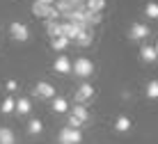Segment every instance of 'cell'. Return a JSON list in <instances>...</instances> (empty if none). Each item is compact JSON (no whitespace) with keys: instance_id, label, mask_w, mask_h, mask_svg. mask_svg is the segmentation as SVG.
Instances as JSON below:
<instances>
[{"instance_id":"obj_27","label":"cell","mask_w":158,"mask_h":144,"mask_svg":"<svg viewBox=\"0 0 158 144\" xmlns=\"http://www.w3.org/2000/svg\"><path fill=\"white\" fill-rule=\"evenodd\" d=\"M7 89H9V92L16 89V80H9V82H7Z\"/></svg>"},{"instance_id":"obj_15","label":"cell","mask_w":158,"mask_h":144,"mask_svg":"<svg viewBox=\"0 0 158 144\" xmlns=\"http://www.w3.org/2000/svg\"><path fill=\"white\" fill-rule=\"evenodd\" d=\"M55 9H57L62 16H67V14L73 9V5H71V0H55Z\"/></svg>"},{"instance_id":"obj_10","label":"cell","mask_w":158,"mask_h":144,"mask_svg":"<svg viewBox=\"0 0 158 144\" xmlns=\"http://www.w3.org/2000/svg\"><path fill=\"white\" fill-rule=\"evenodd\" d=\"M140 57H142L147 64L156 62V60H158V55H156V48H154V46H142V48H140Z\"/></svg>"},{"instance_id":"obj_19","label":"cell","mask_w":158,"mask_h":144,"mask_svg":"<svg viewBox=\"0 0 158 144\" xmlns=\"http://www.w3.org/2000/svg\"><path fill=\"white\" fill-rule=\"evenodd\" d=\"M53 110H55V112H67L69 105H67V101H64L62 96H55L53 98Z\"/></svg>"},{"instance_id":"obj_8","label":"cell","mask_w":158,"mask_h":144,"mask_svg":"<svg viewBox=\"0 0 158 144\" xmlns=\"http://www.w3.org/2000/svg\"><path fill=\"white\" fill-rule=\"evenodd\" d=\"M9 32H12V37H14V39H19V41H25L30 37L28 27H25L23 23H12V25H9Z\"/></svg>"},{"instance_id":"obj_13","label":"cell","mask_w":158,"mask_h":144,"mask_svg":"<svg viewBox=\"0 0 158 144\" xmlns=\"http://www.w3.org/2000/svg\"><path fill=\"white\" fill-rule=\"evenodd\" d=\"M83 21H85V25H99L101 23V14H94V12H89V9H85Z\"/></svg>"},{"instance_id":"obj_4","label":"cell","mask_w":158,"mask_h":144,"mask_svg":"<svg viewBox=\"0 0 158 144\" xmlns=\"http://www.w3.org/2000/svg\"><path fill=\"white\" fill-rule=\"evenodd\" d=\"M80 140H83L80 130H73L69 126L60 130V144H80Z\"/></svg>"},{"instance_id":"obj_18","label":"cell","mask_w":158,"mask_h":144,"mask_svg":"<svg viewBox=\"0 0 158 144\" xmlns=\"http://www.w3.org/2000/svg\"><path fill=\"white\" fill-rule=\"evenodd\" d=\"M14 110H16L19 114H28L30 110H32V108H30V101H28V98H19V101H16V108H14Z\"/></svg>"},{"instance_id":"obj_28","label":"cell","mask_w":158,"mask_h":144,"mask_svg":"<svg viewBox=\"0 0 158 144\" xmlns=\"http://www.w3.org/2000/svg\"><path fill=\"white\" fill-rule=\"evenodd\" d=\"M39 2H44V5H55V0H39Z\"/></svg>"},{"instance_id":"obj_11","label":"cell","mask_w":158,"mask_h":144,"mask_svg":"<svg viewBox=\"0 0 158 144\" xmlns=\"http://www.w3.org/2000/svg\"><path fill=\"white\" fill-rule=\"evenodd\" d=\"M46 32H48L51 39L62 37V23H57V21H46Z\"/></svg>"},{"instance_id":"obj_2","label":"cell","mask_w":158,"mask_h":144,"mask_svg":"<svg viewBox=\"0 0 158 144\" xmlns=\"http://www.w3.org/2000/svg\"><path fill=\"white\" fill-rule=\"evenodd\" d=\"M71 71L78 76V78H89V76L94 73V64H92V60H87V57H78L71 64Z\"/></svg>"},{"instance_id":"obj_23","label":"cell","mask_w":158,"mask_h":144,"mask_svg":"<svg viewBox=\"0 0 158 144\" xmlns=\"http://www.w3.org/2000/svg\"><path fill=\"white\" fill-rule=\"evenodd\" d=\"M144 14L149 16V19H158V2H147Z\"/></svg>"},{"instance_id":"obj_9","label":"cell","mask_w":158,"mask_h":144,"mask_svg":"<svg viewBox=\"0 0 158 144\" xmlns=\"http://www.w3.org/2000/svg\"><path fill=\"white\" fill-rule=\"evenodd\" d=\"M53 69H55L57 73H71V60H69L67 55H60L55 60V64H53Z\"/></svg>"},{"instance_id":"obj_3","label":"cell","mask_w":158,"mask_h":144,"mask_svg":"<svg viewBox=\"0 0 158 144\" xmlns=\"http://www.w3.org/2000/svg\"><path fill=\"white\" fill-rule=\"evenodd\" d=\"M85 30H89V25H85V23H62V37L64 39H69V41H76V37L80 35V32H85Z\"/></svg>"},{"instance_id":"obj_26","label":"cell","mask_w":158,"mask_h":144,"mask_svg":"<svg viewBox=\"0 0 158 144\" xmlns=\"http://www.w3.org/2000/svg\"><path fill=\"white\" fill-rule=\"evenodd\" d=\"M80 126H83V121H78V119H76V117H73V114H71V117H69V128H73V130H78V128H80Z\"/></svg>"},{"instance_id":"obj_24","label":"cell","mask_w":158,"mask_h":144,"mask_svg":"<svg viewBox=\"0 0 158 144\" xmlns=\"http://www.w3.org/2000/svg\"><path fill=\"white\" fill-rule=\"evenodd\" d=\"M14 108H16V101H14V98H5V101H2V105H0V110H2L5 114L14 112Z\"/></svg>"},{"instance_id":"obj_6","label":"cell","mask_w":158,"mask_h":144,"mask_svg":"<svg viewBox=\"0 0 158 144\" xmlns=\"http://www.w3.org/2000/svg\"><path fill=\"white\" fill-rule=\"evenodd\" d=\"M128 37H131L133 41H140V39H144V37H149V27H147L144 23H135L133 27H131Z\"/></svg>"},{"instance_id":"obj_22","label":"cell","mask_w":158,"mask_h":144,"mask_svg":"<svg viewBox=\"0 0 158 144\" xmlns=\"http://www.w3.org/2000/svg\"><path fill=\"white\" fill-rule=\"evenodd\" d=\"M147 96L149 98H158V80L147 82Z\"/></svg>"},{"instance_id":"obj_14","label":"cell","mask_w":158,"mask_h":144,"mask_svg":"<svg viewBox=\"0 0 158 144\" xmlns=\"http://www.w3.org/2000/svg\"><path fill=\"white\" fill-rule=\"evenodd\" d=\"M71 114H73V117L78 119V121H83V124H85L87 119H89V112H87V108H85V105H80V103H78V105H73V112H71Z\"/></svg>"},{"instance_id":"obj_1","label":"cell","mask_w":158,"mask_h":144,"mask_svg":"<svg viewBox=\"0 0 158 144\" xmlns=\"http://www.w3.org/2000/svg\"><path fill=\"white\" fill-rule=\"evenodd\" d=\"M32 14L39 16V19H46V21H57L60 16H62L55 9V5H44L39 0H35V5H32Z\"/></svg>"},{"instance_id":"obj_5","label":"cell","mask_w":158,"mask_h":144,"mask_svg":"<svg viewBox=\"0 0 158 144\" xmlns=\"http://www.w3.org/2000/svg\"><path fill=\"white\" fill-rule=\"evenodd\" d=\"M92 96H94V87H92L89 82H83V85L78 87V92H76V101L80 105H83L87 98H92Z\"/></svg>"},{"instance_id":"obj_21","label":"cell","mask_w":158,"mask_h":144,"mask_svg":"<svg viewBox=\"0 0 158 144\" xmlns=\"http://www.w3.org/2000/svg\"><path fill=\"white\" fill-rule=\"evenodd\" d=\"M115 128H117L119 133H126V130L131 128V119H128V117H119L117 124H115Z\"/></svg>"},{"instance_id":"obj_20","label":"cell","mask_w":158,"mask_h":144,"mask_svg":"<svg viewBox=\"0 0 158 144\" xmlns=\"http://www.w3.org/2000/svg\"><path fill=\"white\" fill-rule=\"evenodd\" d=\"M69 43H71V41H69V39H64V37H55V39H51V46L55 48V51H64V48H67Z\"/></svg>"},{"instance_id":"obj_29","label":"cell","mask_w":158,"mask_h":144,"mask_svg":"<svg viewBox=\"0 0 158 144\" xmlns=\"http://www.w3.org/2000/svg\"><path fill=\"white\" fill-rule=\"evenodd\" d=\"M154 48H156V55H158V41H156V46H154Z\"/></svg>"},{"instance_id":"obj_16","label":"cell","mask_w":158,"mask_h":144,"mask_svg":"<svg viewBox=\"0 0 158 144\" xmlns=\"http://www.w3.org/2000/svg\"><path fill=\"white\" fill-rule=\"evenodd\" d=\"M73 43H78V46L80 48H85V46H89V43H92V32L89 30H85V32H80V35L78 37H76V41Z\"/></svg>"},{"instance_id":"obj_7","label":"cell","mask_w":158,"mask_h":144,"mask_svg":"<svg viewBox=\"0 0 158 144\" xmlns=\"http://www.w3.org/2000/svg\"><path fill=\"white\" fill-rule=\"evenodd\" d=\"M35 94H37V96H41V98H55V87L48 85V82H37Z\"/></svg>"},{"instance_id":"obj_25","label":"cell","mask_w":158,"mask_h":144,"mask_svg":"<svg viewBox=\"0 0 158 144\" xmlns=\"http://www.w3.org/2000/svg\"><path fill=\"white\" fill-rule=\"evenodd\" d=\"M41 128H44V126H41V121H39V119H30V124H28V130L32 133V135L41 133Z\"/></svg>"},{"instance_id":"obj_12","label":"cell","mask_w":158,"mask_h":144,"mask_svg":"<svg viewBox=\"0 0 158 144\" xmlns=\"http://www.w3.org/2000/svg\"><path fill=\"white\" fill-rule=\"evenodd\" d=\"M85 7L94 14H101L103 7H106V0H85Z\"/></svg>"},{"instance_id":"obj_17","label":"cell","mask_w":158,"mask_h":144,"mask_svg":"<svg viewBox=\"0 0 158 144\" xmlns=\"http://www.w3.org/2000/svg\"><path fill=\"white\" fill-rule=\"evenodd\" d=\"M0 144H16V137L9 128H0Z\"/></svg>"}]
</instances>
